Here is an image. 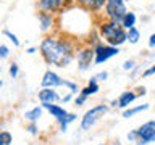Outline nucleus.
I'll return each mask as SVG.
<instances>
[{
  "label": "nucleus",
  "instance_id": "obj_1",
  "mask_svg": "<svg viewBox=\"0 0 155 145\" xmlns=\"http://www.w3.org/2000/svg\"><path fill=\"white\" fill-rule=\"evenodd\" d=\"M41 53L47 65L65 68L74 58V44L68 39L45 37L41 44Z\"/></svg>",
  "mask_w": 155,
  "mask_h": 145
},
{
  "label": "nucleus",
  "instance_id": "obj_2",
  "mask_svg": "<svg viewBox=\"0 0 155 145\" xmlns=\"http://www.w3.org/2000/svg\"><path fill=\"white\" fill-rule=\"evenodd\" d=\"M100 36L105 39L108 45L113 47L123 45L128 40V31L123 27L120 21H113V19H108V21H104L100 24Z\"/></svg>",
  "mask_w": 155,
  "mask_h": 145
},
{
  "label": "nucleus",
  "instance_id": "obj_3",
  "mask_svg": "<svg viewBox=\"0 0 155 145\" xmlns=\"http://www.w3.org/2000/svg\"><path fill=\"white\" fill-rule=\"evenodd\" d=\"M107 111H108V106L107 105H97L94 108L87 110L84 116H82V121H81V129L82 130H89L92 126H94L97 121H99L102 116L107 114Z\"/></svg>",
  "mask_w": 155,
  "mask_h": 145
},
{
  "label": "nucleus",
  "instance_id": "obj_4",
  "mask_svg": "<svg viewBox=\"0 0 155 145\" xmlns=\"http://www.w3.org/2000/svg\"><path fill=\"white\" fill-rule=\"evenodd\" d=\"M126 2H128V0H107L105 14L108 16V19H113V21L121 23V19L124 18L126 13H128Z\"/></svg>",
  "mask_w": 155,
  "mask_h": 145
},
{
  "label": "nucleus",
  "instance_id": "obj_5",
  "mask_svg": "<svg viewBox=\"0 0 155 145\" xmlns=\"http://www.w3.org/2000/svg\"><path fill=\"white\" fill-rule=\"evenodd\" d=\"M155 142V121H147L137 129L136 145H147Z\"/></svg>",
  "mask_w": 155,
  "mask_h": 145
},
{
  "label": "nucleus",
  "instance_id": "obj_6",
  "mask_svg": "<svg viewBox=\"0 0 155 145\" xmlns=\"http://www.w3.org/2000/svg\"><path fill=\"white\" fill-rule=\"evenodd\" d=\"M94 52H95V60L94 63L95 65H102V63H105L107 60H110L111 56H116L120 53L118 47H113V45H104V44H97L94 47Z\"/></svg>",
  "mask_w": 155,
  "mask_h": 145
},
{
  "label": "nucleus",
  "instance_id": "obj_7",
  "mask_svg": "<svg viewBox=\"0 0 155 145\" xmlns=\"http://www.w3.org/2000/svg\"><path fill=\"white\" fill-rule=\"evenodd\" d=\"M71 0H39L37 7L41 11H47V13H57L61 11L63 8L70 3Z\"/></svg>",
  "mask_w": 155,
  "mask_h": 145
},
{
  "label": "nucleus",
  "instance_id": "obj_8",
  "mask_svg": "<svg viewBox=\"0 0 155 145\" xmlns=\"http://www.w3.org/2000/svg\"><path fill=\"white\" fill-rule=\"evenodd\" d=\"M65 79H61L60 76L57 74V72L53 71H45L44 72V77L41 81V85L42 87H50V89H55V87H65Z\"/></svg>",
  "mask_w": 155,
  "mask_h": 145
},
{
  "label": "nucleus",
  "instance_id": "obj_9",
  "mask_svg": "<svg viewBox=\"0 0 155 145\" xmlns=\"http://www.w3.org/2000/svg\"><path fill=\"white\" fill-rule=\"evenodd\" d=\"M92 60H95L94 48H82V50L78 52V65H79L81 71H86L87 68H91Z\"/></svg>",
  "mask_w": 155,
  "mask_h": 145
},
{
  "label": "nucleus",
  "instance_id": "obj_10",
  "mask_svg": "<svg viewBox=\"0 0 155 145\" xmlns=\"http://www.w3.org/2000/svg\"><path fill=\"white\" fill-rule=\"evenodd\" d=\"M42 106H44L45 110H48V113H50V114L53 116V118H55V119L58 121V123H61V121L65 119L68 114H70L65 108H63V106L55 105V103H42Z\"/></svg>",
  "mask_w": 155,
  "mask_h": 145
},
{
  "label": "nucleus",
  "instance_id": "obj_11",
  "mask_svg": "<svg viewBox=\"0 0 155 145\" xmlns=\"http://www.w3.org/2000/svg\"><path fill=\"white\" fill-rule=\"evenodd\" d=\"M39 100H41V103H53V102H57L60 97H58L57 90L50 89V87H42V90H39Z\"/></svg>",
  "mask_w": 155,
  "mask_h": 145
},
{
  "label": "nucleus",
  "instance_id": "obj_12",
  "mask_svg": "<svg viewBox=\"0 0 155 145\" xmlns=\"http://www.w3.org/2000/svg\"><path fill=\"white\" fill-rule=\"evenodd\" d=\"M137 97H139V94H136L134 90H124L123 94L120 95V98H118V108L126 110L136 98H137Z\"/></svg>",
  "mask_w": 155,
  "mask_h": 145
},
{
  "label": "nucleus",
  "instance_id": "obj_13",
  "mask_svg": "<svg viewBox=\"0 0 155 145\" xmlns=\"http://www.w3.org/2000/svg\"><path fill=\"white\" fill-rule=\"evenodd\" d=\"M76 2L92 11H99L100 8H104V5H107V0H76Z\"/></svg>",
  "mask_w": 155,
  "mask_h": 145
},
{
  "label": "nucleus",
  "instance_id": "obj_14",
  "mask_svg": "<svg viewBox=\"0 0 155 145\" xmlns=\"http://www.w3.org/2000/svg\"><path fill=\"white\" fill-rule=\"evenodd\" d=\"M37 19H39V23H41V29H42L44 32L48 31V29L52 27V24H53V16H52V13H47V11L39 13V14H37Z\"/></svg>",
  "mask_w": 155,
  "mask_h": 145
},
{
  "label": "nucleus",
  "instance_id": "obj_15",
  "mask_svg": "<svg viewBox=\"0 0 155 145\" xmlns=\"http://www.w3.org/2000/svg\"><path fill=\"white\" fill-rule=\"evenodd\" d=\"M42 108L44 106H34L32 110H29L24 113V118H26L29 123H37V121L42 118Z\"/></svg>",
  "mask_w": 155,
  "mask_h": 145
},
{
  "label": "nucleus",
  "instance_id": "obj_16",
  "mask_svg": "<svg viewBox=\"0 0 155 145\" xmlns=\"http://www.w3.org/2000/svg\"><path fill=\"white\" fill-rule=\"evenodd\" d=\"M97 92H99V84H97V79H95V76H94L89 81V84H87L84 89H81V94H84L86 97H91V95H95Z\"/></svg>",
  "mask_w": 155,
  "mask_h": 145
},
{
  "label": "nucleus",
  "instance_id": "obj_17",
  "mask_svg": "<svg viewBox=\"0 0 155 145\" xmlns=\"http://www.w3.org/2000/svg\"><path fill=\"white\" fill-rule=\"evenodd\" d=\"M149 110V103H144V105H139V106H133V108H126L123 111V118L124 119H129L131 116L137 114V113H142V111Z\"/></svg>",
  "mask_w": 155,
  "mask_h": 145
},
{
  "label": "nucleus",
  "instance_id": "obj_18",
  "mask_svg": "<svg viewBox=\"0 0 155 145\" xmlns=\"http://www.w3.org/2000/svg\"><path fill=\"white\" fill-rule=\"evenodd\" d=\"M121 24H123V27L126 29V31L131 29V27H134L136 26V14L133 11H128L124 14V18L121 19Z\"/></svg>",
  "mask_w": 155,
  "mask_h": 145
},
{
  "label": "nucleus",
  "instance_id": "obj_19",
  "mask_svg": "<svg viewBox=\"0 0 155 145\" xmlns=\"http://www.w3.org/2000/svg\"><path fill=\"white\" fill-rule=\"evenodd\" d=\"M139 39H140V32H139L137 27L134 26V27L128 29V40H129V44H137Z\"/></svg>",
  "mask_w": 155,
  "mask_h": 145
},
{
  "label": "nucleus",
  "instance_id": "obj_20",
  "mask_svg": "<svg viewBox=\"0 0 155 145\" xmlns=\"http://www.w3.org/2000/svg\"><path fill=\"white\" fill-rule=\"evenodd\" d=\"M76 118H78V116H76V114H73V113H70V114H68L66 118H65V119H63L61 123H60V130H61V132H66V129H68V124H70V123H73V121H76Z\"/></svg>",
  "mask_w": 155,
  "mask_h": 145
},
{
  "label": "nucleus",
  "instance_id": "obj_21",
  "mask_svg": "<svg viewBox=\"0 0 155 145\" xmlns=\"http://www.w3.org/2000/svg\"><path fill=\"white\" fill-rule=\"evenodd\" d=\"M12 140H13V137L10 132H7V130H2V132H0V145H10Z\"/></svg>",
  "mask_w": 155,
  "mask_h": 145
},
{
  "label": "nucleus",
  "instance_id": "obj_22",
  "mask_svg": "<svg viewBox=\"0 0 155 145\" xmlns=\"http://www.w3.org/2000/svg\"><path fill=\"white\" fill-rule=\"evenodd\" d=\"M2 34H3V36H5V37H8V39H10V40H12V42H13V45H15V47H19V40H18V37H16V36H15V34H13V32H10V31H8V29H3V32H2Z\"/></svg>",
  "mask_w": 155,
  "mask_h": 145
},
{
  "label": "nucleus",
  "instance_id": "obj_23",
  "mask_svg": "<svg viewBox=\"0 0 155 145\" xmlns=\"http://www.w3.org/2000/svg\"><path fill=\"white\" fill-rule=\"evenodd\" d=\"M86 100H87V97L79 92V95H78L76 98H74V105H76V106H82V105L86 103Z\"/></svg>",
  "mask_w": 155,
  "mask_h": 145
},
{
  "label": "nucleus",
  "instance_id": "obj_24",
  "mask_svg": "<svg viewBox=\"0 0 155 145\" xmlns=\"http://www.w3.org/2000/svg\"><path fill=\"white\" fill-rule=\"evenodd\" d=\"M10 76H12L13 77V79H15V77H18V72H19V68H18V65H16V63H12V65H10Z\"/></svg>",
  "mask_w": 155,
  "mask_h": 145
},
{
  "label": "nucleus",
  "instance_id": "obj_25",
  "mask_svg": "<svg viewBox=\"0 0 155 145\" xmlns=\"http://www.w3.org/2000/svg\"><path fill=\"white\" fill-rule=\"evenodd\" d=\"M65 87H68V89H70V92H73V94H78V92H81L79 89H78V84H76V82L66 81V82H65Z\"/></svg>",
  "mask_w": 155,
  "mask_h": 145
},
{
  "label": "nucleus",
  "instance_id": "obj_26",
  "mask_svg": "<svg viewBox=\"0 0 155 145\" xmlns=\"http://www.w3.org/2000/svg\"><path fill=\"white\" fill-rule=\"evenodd\" d=\"M26 129H28V132H29V134H32V135H37V134H39V129H37L36 123H31Z\"/></svg>",
  "mask_w": 155,
  "mask_h": 145
},
{
  "label": "nucleus",
  "instance_id": "obj_27",
  "mask_svg": "<svg viewBox=\"0 0 155 145\" xmlns=\"http://www.w3.org/2000/svg\"><path fill=\"white\" fill-rule=\"evenodd\" d=\"M134 66H136V61H134V60H128V61H124V63H123V69H124V71L133 69Z\"/></svg>",
  "mask_w": 155,
  "mask_h": 145
},
{
  "label": "nucleus",
  "instance_id": "obj_28",
  "mask_svg": "<svg viewBox=\"0 0 155 145\" xmlns=\"http://www.w3.org/2000/svg\"><path fill=\"white\" fill-rule=\"evenodd\" d=\"M7 56H8V47L7 45H0V58L5 60Z\"/></svg>",
  "mask_w": 155,
  "mask_h": 145
},
{
  "label": "nucleus",
  "instance_id": "obj_29",
  "mask_svg": "<svg viewBox=\"0 0 155 145\" xmlns=\"http://www.w3.org/2000/svg\"><path fill=\"white\" fill-rule=\"evenodd\" d=\"M128 140L129 142H136V140H137V129L131 130V132L128 134Z\"/></svg>",
  "mask_w": 155,
  "mask_h": 145
},
{
  "label": "nucleus",
  "instance_id": "obj_30",
  "mask_svg": "<svg viewBox=\"0 0 155 145\" xmlns=\"http://www.w3.org/2000/svg\"><path fill=\"white\" fill-rule=\"evenodd\" d=\"M153 74H155V65L150 66L149 69H145V71L142 72V77H149V76H153Z\"/></svg>",
  "mask_w": 155,
  "mask_h": 145
},
{
  "label": "nucleus",
  "instance_id": "obj_31",
  "mask_svg": "<svg viewBox=\"0 0 155 145\" xmlns=\"http://www.w3.org/2000/svg\"><path fill=\"white\" fill-rule=\"evenodd\" d=\"M107 77H108V72L104 71V72H99V74L95 76V79H97V81H105Z\"/></svg>",
  "mask_w": 155,
  "mask_h": 145
},
{
  "label": "nucleus",
  "instance_id": "obj_32",
  "mask_svg": "<svg viewBox=\"0 0 155 145\" xmlns=\"http://www.w3.org/2000/svg\"><path fill=\"white\" fill-rule=\"evenodd\" d=\"M149 47H155V32L150 36V39H149Z\"/></svg>",
  "mask_w": 155,
  "mask_h": 145
},
{
  "label": "nucleus",
  "instance_id": "obj_33",
  "mask_svg": "<svg viewBox=\"0 0 155 145\" xmlns=\"http://www.w3.org/2000/svg\"><path fill=\"white\" fill-rule=\"evenodd\" d=\"M73 95H74V94H73V92H70V94H68L66 97H63V98H61V102H63V103H66V102H70Z\"/></svg>",
  "mask_w": 155,
  "mask_h": 145
},
{
  "label": "nucleus",
  "instance_id": "obj_34",
  "mask_svg": "<svg viewBox=\"0 0 155 145\" xmlns=\"http://www.w3.org/2000/svg\"><path fill=\"white\" fill-rule=\"evenodd\" d=\"M26 52L29 53V55H32V53H36V48H34V47H31V48H28Z\"/></svg>",
  "mask_w": 155,
  "mask_h": 145
},
{
  "label": "nucleus",
  "instance_id": "obj_35",
  "mask_svg": "<svg viewBox=\"0 0 155 145\" xmlns=\"http://www.w3.org/2000/svg\"><path fill=\"white\" fill-rule=\"evenodd\" d=\"M111 106H118V100H113V102H111Z\"/></svg>",
  "mask_w": 155,
  "mask_h": 145
},
{
  "label": "nucleus",
  "instance_id": "obj_36",
  "mask_svg": "<svg viewBox=\"0 0 155 145\" xmlns=\"http://www.w3.org/2000/svg\"><path fill=\"white\" fill-rule=\"evenodd\" d=\"M99 145H108V143H99Z\"/></svg>",
  "mask_w": 155,
  "mask_h": 145
}]
</instances>
